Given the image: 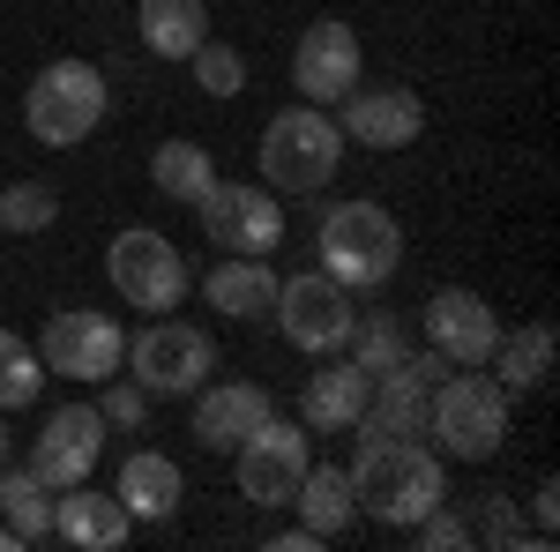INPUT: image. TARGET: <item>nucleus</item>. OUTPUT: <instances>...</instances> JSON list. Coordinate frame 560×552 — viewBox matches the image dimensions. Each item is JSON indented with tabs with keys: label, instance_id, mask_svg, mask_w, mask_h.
<instances>
[{
	"label": "nucleus",
	"instance_id": "1a4fd4ad",
	"mask_svg": "<svg viewBox=\"0 0 560 552\" xmlns=\"http://www.w3.org/2000/svg\"><path fill=\"white\" fill-rule=\"evenodd\" d=\"M277 329L300 343V351H345L351 343V321H359V306H351V292L337 284V277H322V269H306V277H284L277 284Z\"/></svg>",
	"mask_w": 560,
	"mask_h": 552
},
{
	"label": "nucleus",
	"instance_id": "4be33fe9",
	"mask_svg": "<svg viewBox=\"0 0 560 552\" xmlns=\"http://www.w3.org/2000/svg\"><path fill=\"white\" fill-rule=\"evenodd\" d=\"M210 38V8L202 0H142V45L158 60H187Z\"/></svg>",
	"mask_w": 560,
	"mask_h": 552
},
{
	"label": "nucleus",
	"instance_id": "6ab92c4d",
	"mask_svg": "<svg viewBox=\"0 0 560 552\" xmlns=\"http://www.w3.org/2000/svg\"><path fill=\"white\" fill-rule=\"evenodd\" d=\"M202 292H210V306L224 314V321H261L269 306H277V269L261 255H232L217 261L210 277H202Z\"/></svg>",
	"mask_w": 560,
	"mask_h": 552
},
{
	"label": "nucleus",
	"instance_id": "6e6552de",
	"mask_svg": "<svg viewBox=\"0 0 560 552\" xmlns=\"http://www.w3.org/2000/svg\"><path fill=\"white\" fill-rule=\"evenodd\" d=\"M38 366L60 374V381H113V374L128 366V337H120V321H105V314H90V306H68V314L45 321Z\"/></svg>",
	"mask_w": 560,
	"mask_h": 552
},
{
	"label": "nucleus",
	"instance_id": "f257e3e1",
	"mask_svg": "<svg viewBox=\"0 0 560 552\" xmlns=\"http://www.w3.org/2000/svg\"><path fill=\"white\" fill-rule=\"evenodd\" d=\"M351 501H359V515H374L382 530H411L427 508L448 501V485H441V456H433L427 441H382V433H359Z\"/></svg>",
	"mask_w": 560,
	"mask_h": 552
},
{
	"label": "nucleus",
	"instance_id": "423d86ee",
	"mask_svg": "<svg viewBox=\"0 0 560 552\" xmlns=\"http://www.w3.org/2000/svg\"><path fill=\"white\" fill-rule=\"evenodd\" d=\"M128 366L150 396H195L217 374V343L195 321H150L128 337Z\"/></svg>",
	"mask_w": 560,
	"mask_h": 552
},
{
	"label": "nucleus",
	"instance_id": "c756f323",
	"mask_svg": "<svg viewBox=\"0 0 560 552\" xmlns=\"http://www.w3.org/2000/svg\"><path fill=\"white\" fill-rule=\"evenodd\" d=\"M411 538L433 552H456V545H471V530H464V515H448V508H427L419 522H411Z\"/></svg>",
	"mask_w": 560,
	"mask_h": 552
},
{
	"label": "nucleus",
	"instance_id": "f8f14e48",
	"mask_svg": "<svg viewBox=\"0 0 560 552\" xmlns=\"http://www.w3.org/2000/svg\"><path fill=\"white\" fill-rule=\"evenodd\" d=\"M195 216H202V232H210L224 255H269L284 239V202L269 187H224L217 179L210 195L195 202Z\"/></svg>",
	"mask_w": 560,
	"mask_h": 552
},
{
	"label": "nucleus",
	"instance_id": "0eeeda50",
	"mask_svg": "<svg viewBox=\"0 0 560 552\" xmlns=\"http://www.w3.org/2000/svg\"><path fill=\"white\" fill-rule=\"evenodd\" d=\"M105 277H113V292L128 298L135 314H173L179 298L195 292L187 255H179L173 239H158V232H120L113 255H105Z\"/></svg>",
	"mask_w": 560,
	"mask_h": 552
},
{
	"label": "nucleus",
	"instance_id": "ddd939ff",
	"mask_svg": "<svg viewBox=\"0 0 560 552\" xmlns=\"http://www.w3.org/2000/svg\"><path fill=\"white\" fill-rule=\"evenodd\" d=\"M359 68H366V52H359V31H351V23H337V15L306 23L300 45H292V83H300L306 105H337V97L359 83Z\"/></svg>",
	"mask_w": 560,
	"mask_h": 552
},
{
	"label": "nucleus",
	"instance_id": "f704fd0d",
	"mask_svg": "<svg viewBox=\"0 0 560 552\" xmlns=\"http://www.w3.org/2000/svg\"><path fill=\"white\" fill-rule=\"evenodd\" d=\"M0 552H23V538H15V530H8V522H0Z\"/></svg>",
	"mask_w": 560,
	"mask_h": 552
},
{
	"label": "nucleus",
	"instance_id": "393cba45",
	"mask_svg": "<svg viewBox=\"0 0 560 552\" xmlns=\"http://www.w3.org/2000/svg\"><path fill=\"white\" fill-rule=\"evenodd\" d=\"M0 515H8V530L23 538V545H45L52 538V485H38L31 470H0Z\"/></svg>",
	"mask_w": 560,
	"mask_h": 552
},
{
	"label": "nucleus",
	"instance_id": "f03ea898",
	"mask_svg": "<svg viewBox=\"0 0 560 552\" xmlns=\"http://www.w3.org/2000/svg\"><path fill=\"white\" fill-rule=\"evenodd\" d=\"M509 403L516 396L486 381L478 366H448L427 403V441H441V456H456V463H493L509 441Z\"/></svg>",
	"mask_w": 560,
	"mask_h": 552
},
{
	"label": "nucleus",
	"instance_id": "b1692460",
	"mask_svg": "<svg viewBox=\"0 0 560 552\" xmlns=\"http://www.w3.org/2000/svg\"><path fill=\"white\" fill-rule=\"evenodd\" d=\"M493 359H501V374H493V381L509 388V396L546 388V381H553V329H546V321H530V329H516V337L493 343Z\"/></svg>",
	"mask_w": 560,
	"mask_h": 552
},
{
	"label": "nucleus",
	"instance_id": "5701e85b",
	"mask_svg": "<svg viewBox=\"0 0 560 552\" xmlns=\"http://www.w3.org/2000/svg\"><path fill=\"white\" fill-rule=\"evenodd\" d=\"M150 179H158V195L165 202H202L217 187V165H210V150L202 142H158V157H150Z\"/></svg>",
	"mask_w": 560,
	"mask_h": 552
},
{
	"label": "nucleus",
	"instance_id": "f3484780",
	"mask_svg": "<svg viewBox=\"0 0 560 552\" xmlns=\"http://www.w3.org/2000/svg\"><path fill=\"white\" fill-rule=\"evenodd\" d=\"M135 530V515L120 508V493H97V485H68L60 501H52V538L75 552H120Z\"/></svg>",
	"mask_w": 560,
	"mask_h": 552
},
{
	"label": "nucleus",
	"instance_id": "c85d7f7f",
	"mask_svg": "<svg viewBox=\"0 0 560 552\" xmlns=\"http://www.w3.org/2000/svg\"><path fill=\"white\" fill-rule=\"evenodd\" d=\"M187 60H195V83L210 90V97H240V90H247V60H240L232 45H210V38H202Z\"/></svg>",
	"mask_w": 560,
	"mask_h": 552
},
{
	"label": "nucleus",
	"instance_id": "473e14b6",
	"mask_svg": "<svg viewBox=\"0 0 560 552\" xmlns=\"http://www.w3.org/2000/svg\"><path fill=\"white\" fill-rule=\"evenodd\" d=\"M314 545H322V538H314L306 522H300V530H277V552H314Z\"/></svg>",
	"mask_w": 560,
	"mask_h": 552
},
{
	"label": "nucleus",
	"instance_id": "a878e982",
	"mask_svg": "<svg viewBox=\"0 0 560 552\" xmlns=\"http://www.w3.org/2000/svg\"><path fill=\"white\" fill-rule=\"evenodd\" d=\"M351 359H359L374 381H382L388 366H404V359H411L404 321H396V314H359V321H351Z\"/></svg>",
	"mask_w": 560,
	"mask_h": 552
},
{
	"label": "nucleus",
	"instance_id": "a211bd4d",
	"mask_svg": "<svg viewBox=\"0 0 560 552\" xmlns=\"http://www.w3.org/2000/svg\"><path fill=\"white\" fill-rule=\"evenodd\" d=\"M366 396H374V374L359 359H337V366H322L300 388V425L306 433H351L359 411H366Z\"/></svg>",
	"mask_w": 560,
	"mask_h": 552
},
{
	"label": "nucleus",
	"instance_id": "20e7f679",
	"mask_svg": "<svg viewBox=\"0 0 560 552\" xmlns=\"http://www.w3.org/2000/svg\"><path fill=\"white\" fill-rule=\"evenodd\" d=\"M337 157H345V134L322 105H292L261 128V179L269 195H322L337 179Z\"/></svg>",
	"mask_w": 560,
	"mask_h": 552
},
{
	"label": "nucleus",
	"instance_id": "2f4dec72",
	"mask_svg": "<svg viewBox=\"0 0 560 552\" xmlns=\"http://www.w3.org/2000/svg\"><path fill=\"white\" fill-rule=\"evenodd\" d=\"M530 508H538V538L553 545V522H560V485H553V478H538V493H530Z\"/></svg>",
	"mask_w": 560,
	"mask_h": 552
},
{
	"label": "nucleus",
	"instance_id": "72a5a7b5",
	"mask_svg": "<svg viewBox=\"0 0 560 552\" xmlns=\"http://www.w3.org/2000/svg\"><path fill=\"white\" fill-rule=\"evenodd\" d=\"M8 456H15V433H8V425H0V470H8Z\"/></svg>",
	"mask_w": 560,
	"mask_h": 552
},
{
	"label": "nucleus",
	"instance_id": "aec40b11",
	"mask_svg": "<svg viewBox=\"0 0 560 552\" xmlns=\"http://www.w3.org/2000/svg\"><path fill=\"white\" fill-rule=\"evenodd\" d=\"M120 508L135 515V522H165V515L179 508V493H187V478H179L173 456H158V448H135L128 463H120Z\"/></svg>",
	"mask_w": 560,
	"mask_h": 552
},
{
	"label": "nucleus",
	"instance_id": "dca6fc26",
	"mask_svg": "<svg viewBox=\"0 0 560 552\" xmlns=\"http://www.w3.org/2000/svg\"><path fill=\"white\" fill-rule=\"evenodd\" d=\"M269 419H277V403H269L261 381H202L195 388V441H202L210 456H232V448Z\"/></svg>",
	"mask_w": 560,
	"mask_h": 552
},
{
	"label": "nucleus",
	"instance_id": "9b49d317",
	"mask_svg": "<svg viewBox=\"0 0 560 552\" xmlns=\"http://www.w3.org/2000/svg\"><path fill=\"white\" fill-rule=\"evenodd\" d=\"M232 456H240V493H247L255 508H292V493H300L306 463H314L306 425H284V419L255 425V433H247Z\"/></svg>",
	"mask_w": 560,
	"mask_h": 552
},
{
	"label": "nucleus",
	"instance_id": "412c9836",
	"mask_svg": "<svg viewBox=\"0 0 560 552\" xmlns=\"http://www.w3.org/2000/svg\"><path fill=\"white\" fill-rule=\"evenodd\" d=\"M292 508H300V522L329 545V538H345L351 522H359V501H351V470L337 463H306L300 493H292Z\"/></svg>",
	"mask_w": 560,
	"mask_h": 552
},
{
	"label": "nucleus",
	"instance_id": "4468645a",
	"mask_svg": "<svg viewBox=\"0 0 560 552\" xmlns=\"http://www.w3.org/2000/svg\"><path fill=\"white\" fill-rule=\"evenodd\" d=\"M337 105H345V142H366V150H411L427 134V105L404 83H382V90L351 83Z\"/></svg>",
	"mask_w": 560,
	"mask_h": 552
},
{
	"label": "nucleus",
	"instance_id": "7ed1b4c3",
	"mask_svg": "<svg viewBox=\"0 0 560 552\" xmlns=\"http://www.w3.org/2000/svg\"><path fill=\"white\" fill-rule=\"evenodd\" d=\"M314 255H322V277H337L345 292H374L404 269V232L382 202H337L322 216Z\"/></svg>",
	"mask_w": 560,
	"mask_h": 552
},
{
	"label": "nucleus",
	"instance_id": "9d476101",
	"mask_svg": "<svg viewBox=\"0 0 560 552\" xmlns=\"http://www.w3.org/2000/svg\"><path fill=\"white\" fill-rule=\"evenodd\" d=\"M105 411L97 403H60L52 419L38 425V448H31V478L38 485H52V493H68V485H83L90 470H97V456H105Z\"/></svg>",
	"mask_w": 560,
	"mask_h": 552
},
{
	"label": "nucleus",
	"instance_id": "cd10ccee",
	"mask_svg": "<svg viewBox=\"0 0 560 552\" xmlns=\"http://www.w3.org/2000/svg\"><path fill=\"white\" fill-rule=\"evenodd\" d=\"M60 216V195L45 187V179H15V187H0V224L8 232H45Z\"/></svg>",
	"mask_w": 560,
	"mask_h": 552
},
{
	"label": "nucleus",
	"instance_id": "bb28decb",
	"mask_svg": "<svg viewBox=\"0 0 560 552\" xmlns=\"http://www.w3.org/2000/svg\"><path fill=\"white\" fill-rule=\"evenodd\" d=\"M23 403H38V351L15 329H0V411H23Z\"/></svg>",
	"mask_w": 560,
	"mask_h": 552
},
{
	"label": "nucleus",
	"instance_id": "39448f33",
	"mask_svg": "<svg viewBox=\"0 0 560 552\" xmlns=\"http://www.w3.org/2000/svg\"><path fill=\"white\" fill-rule=\"evenodd\" d=\"M105 75L90 68V60H52L38 68V83L23 90V128L38 134L45 150H75L83 134H97L105 120Z\"/></svg>",
	"mask_w": 560,
	"mask_h": 552
},
{
	"label": "nucleus",
	"instance_id": "7c9ffc66",
	"mask_svg": "<svg viewBox=\"0 0 560 552\" xmlns=\"http://www.w3.org/2000/svg\"><path fill=\"white\" fill-rule=\"evenodd\" d=\"M97 411H105V425H120V433H135V425H142V411H150V388H142V381L105 388V403H97Z\"/></svg>",
	"mask_w": 560,
	"mask_h": 552
},
{
	"label": "nucleus",
	"instance_id": "2eb2a0df",
	"mask_svg": "<svg viewBox=\"0 0 560 552\" xmlns=\"http://www.w3.org/2000/svg\"><path fill=\"white\" fill-rule=\"evenodd\" d=\"M419 321H427V343L448 366H486L493 343H501V321H493V306L478 292H433Z\"/></svg>",
	"mask_w": 560,
	"mask_h": 552
}]
</instances>
